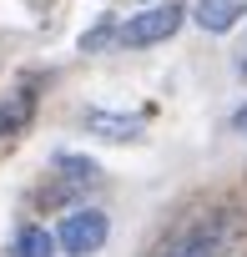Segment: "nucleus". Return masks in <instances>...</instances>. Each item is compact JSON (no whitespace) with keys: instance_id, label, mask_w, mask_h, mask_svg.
<instances>
[{"instance_id":"1","label":"nucleus","mask_w":247,"mask_h":257,"mask_svg":"<svg viewBox=\"0 0 247 257\" xmlns=\"http://www.w3.org/2000/svg\"><path fill=\"white\" fill-rule=\"evenodd\" d=\"M106 237H111V217H106L101 207H76V212H66L61 227H56V247H61L66 257H91V252L106 247Z\"/></svg>"},{"instance_id":"2","label":"nucleus","mask_w":247,"mask_h":257,"mask_svg":"<svg viewBox=\"0 0 247 257\" xmlns=\"http://www.w3.org/2000/svg\"><path fill=\"white\" fill-rule=\"evenodd\" d=\"M182 21H187V11L177 6V0H167V6H152V11L132 16L127 26L116 31V46H127V51H142V46H162V41H172V36L182 31Z\"/></svg>"},{"instance_id":"3","label":"nucleus","mask_w":247,"mask_h":257,"mask_svg":"<svg viewBox=\"0 0 247 257\" xmlns=\"http://www.w3.org/2000/svg\"><path fill=\"white\" fill-rule=\"evenodd\" d=\"M227 237H232V227L222 217H202V222L182 227L157 257H222L227 252Z\"/></svg>"},{"instance_id":"4","label":"nucleus","mask_w":247,"mask_h":257,"mask_svg":"<svg viewBox=\"0 0 247 257\" xmlns=\"http://www.w3.org/2000/svg\"><path fill=\"white\" fill-rule=\"evenodd\" d=\"M192 21H197L207 36H227V31L242 21V6H237V0H197Z\"/></svg>"},{"instance_id":"5","label":"nucleus","mask_w":247,"mask_h":257,"mask_svg":"<svg viewBox=\"0 0 247 257\" xmlns=\"http://www.w3.org/2000/svg\"><path fill=\"white\" fill-rule=\"evenodd\" d=\"M86 132H96V137H106V142H132V137H142V116L86 111Z\"/></svg>"},{"instance_id":"6","label":"nucleus","mask_w":247,"mask_h":257,"mask_svg":"<svg viewBox=\"0 0 247 257\" xmlns=\"http://www.w3.org/2000/svg\"><path fill=\"white\" fill-rule=\"evenodd\" d=\"M36 116V96L31 91H11L6 101H0V137H16L26 132V121Z\"/></svg>"},{"instance_id":"7","label":"nucleus","mask_w":247,"mask_h":257,"mask_svg":"<svg viewBox=\"0 0 247 257\" xmlns=\"http://www.w3.org/2000/svg\"><path fill=\"white\" fill-rule=\"evenodd\" d=\"M11 257H56V237H51L46 227H21Z\"/></svg>"},{"instance_id":"8","label":"nucleus","mask_w":247,"mask_h":257,"mask_svg":"<svg viewBox=\"0 0 247 257\" xmlns=\"http://www.w3.org/2000/svg\"><path fill=\"white\" fill-rule=\"evenodd\" d=\"M232 126H237V132H247V106H242V111L232 116Z\"/></svg>"}]
</instances>
